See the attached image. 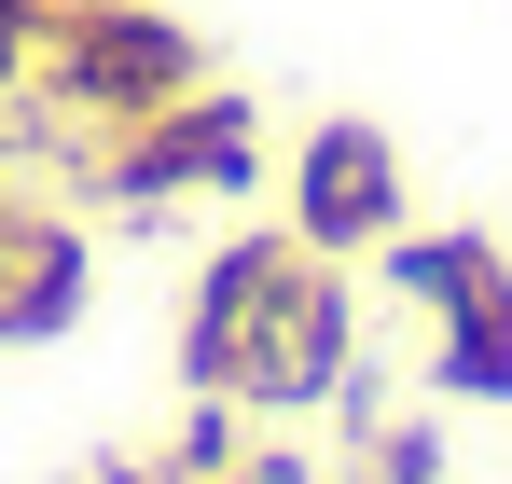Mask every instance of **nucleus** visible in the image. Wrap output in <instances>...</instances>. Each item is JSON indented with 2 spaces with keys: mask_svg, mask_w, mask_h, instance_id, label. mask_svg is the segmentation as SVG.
<instances>
[{
  "mask_svg": "<svg viewBox=\"0 0 512 484\" xmlns=\"http://www.w3.org/2000/svg\"><path fill=\"white\" fill-rule=\"evenodd\" d=\"M346 346V263H319L305 236H222V263L194 277V332H180V374L222 388L236 415H305L333 402Z\"/></svg>",
  "mask_w": 512,
  "mask_h": 484,
  "instance_id": "f257e3e1",
  "label": "nucleus"
},
{
  "mask_svg": "<svg viewBox=\"0 0 512 484\" xmlns=\"http://www.w3.org/2000/svg\"><path fill=\"white\" fill-rule=\"evenodd\" d=\"M208 83V42L153 14V0H56V42H42V111H70L97 153L125 139V125H153Z\"/></svg>",
  "mask_w": 512,
  "mask_h": 484,
  "instance_id": "f03ea898",
  "label": "nucleus"
},
{
  "mask_svg": "<svg viewBox=\"0 0 512 484\" xmlns=\"http://www.w3.org/2000/svg\"><path fill=\"white\" fill-rule=\"evenodd\" d=\"M388 263L443 319V388L457 402H512V263L485 236H388Z\"/></svg>",
  "mask_w": 512,
  "mask_h": 484,
  "instance_id": "7ed1b4c3",
  "label": "nucleus"
},
{
  "mask_svg": "<svg viewBox=\"0 0 512 484\" xmlns=\"http://www.w3.org/2000/svg\"><path fill=\"white\" fill-rule=\"evenodd\" d=\"M250 166H263V125H250V97L194 83L180 111L125 125V139L97 153V180H111L125 208H167V194H250Z\"/></svg>",
  "mask_w": 512,
  "mask_h": 484,
  "instance_id": "20e7f679",
  "label": "nucleus"
},
{
  "mask_svg": "<svg viewBox=\"0 0 512 484\" xmlns=\"http://www.w3.org/2000/svg\"><path fill=\"white\" fill-rule=\"evenodd\" d=\"M291 236L319 249V263H346V249H388V236H402V153H388V125L333 111V125L291 153Z\"/></svg>",
  "mask_w": 512,
  "mask_h": 484,
  "instance_id": "39448f33",
  "label": "nucleus"
},
{
  "mask_svg": "<svg viewBox=\"0 0 512 484\" xmlns=\"http://www.w3.org/2000/svg\"><path fill=\"white\" fill-rule=\"evenodd\" d=\"M84 305V236L70 222H42V208H0V332L28 346V332H70Z\"/></svg>",
  "mask_w": 512,
  "mask_h": 484,
  "instance_id": "423d86ee",
  "label": "nucleus"
},
{
  "mask_svg": "<svg viewBox=\"0 0 512 484\" xmlns=\"http://www.w3.org/2000/svg\"><path fill=\"white\" fill-rule=\"evenodd\" d=\"M208 484H319V471H305L291 443H236V457H222V471H208Z\"/></svg>",
  "mask_w": 512,
  "mask_h": 484,
  "instance_id": "0eeeda50",
  "label": "nucleus"
}]
</instances>
